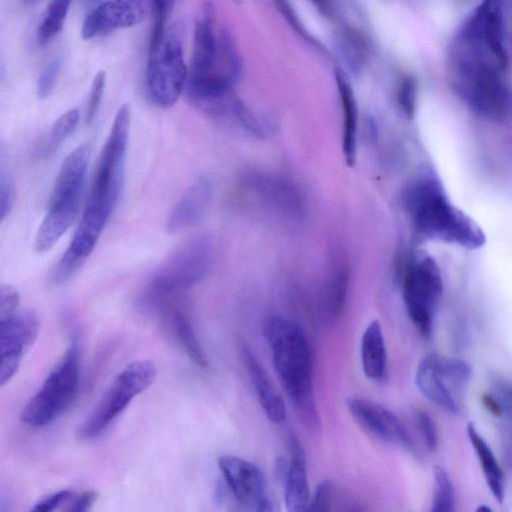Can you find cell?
I'll list each match as a JSON object with an SVG mask.
<instances>
[{
	"label": "cell",
	"mask_w": 512,
	"mask_h": 512,
	"mask_svg": "<svg viewBox=\"0 0 512 512\" xmlns=\"http://www.w3.org/2000/svg\"><path fill=\"white\" fill-rule=\"evenodd\" d=\"M279 380L303 423L312 431L321 422L313 395V364L309 343L302 330L281 316H270L263 327Z\"/></svg>",
	"instance_id": "6da1fadb"
},
{
	"label": "cell",
	"mask_w": 512,
	"mask_h": 512,
	"mask_svg": "<svg viewBox=\"0 0 512 512\" xmlns=\"http://www.w3.org/2000/svg\"><path fill=\"white\" fill-rule=\"evenodd\" d=\"M129 129L130 108L123 104L102 149L87 204L74 234L85 245L96 246L119 200L125 178Z\"/></svg>",
	"instance_id": "7a4b0ae2"
},
{
	"label": "cell",
	"mask_w": 512,
	"mask_h": 512,
	"mask_svg": "<svg viewBox=\"0 0 512 512\" xmlns=\"http://www.w3.org/2000/svg\"><path fill=\"white\" fill-rule=\"evenodd\" d=\"M453 81L458 93L475 111L503 118L510 104L504 72L489 55L453 41L450 48Z\"/></svg>",
	"instance_id": "3957f363"
},
{
	"label": "cell",
	"mask_w": 512,
	"mask_h": 512,
	"mask_svg": "<svg viewBox=\"0 0 512 512\" xmlns=\"http://www.w3.org/2000/svg\"><path fill=\"white\" fill-rule=\"evenodd\" d=\"M405 204L417 230L429 237L476 249L485 236L479 226L446 198L440 185L424 180L407 192Z\"/></svg>",
	"instance_id": "277c9868"
},
{
	"label": "cell",
	"mask_w": 512,
	"mask_h": 512,
	"mask_svg": "<svg viewBox=\"0 0 512 512\" xmlns=\"http://www.w3.org/2000/svg\"><path fill=\"white\" fill-rule=\"evenodd\" d=\"M212 256V241L207 235L186 240L160 264L139 294L138 306L155 312L167 301L181 296L207 274Z\"/></svg>",
	"instance_id": "5b68a950"
},
{
	"label": "cell",
	"mask_w": 512,
	"mask_h": 512,
	"mask_svg": "<svg viewBox=\"0 0 512 512\" xmlns=\"http://www.w3.org/2000/svg\"><path fill=\"white\" fill-rule=\"evenodd\" d=\"M89 160V147L81 145L63 161L51 193L48 210L40 224L35 249L49 251L75 219L84 186Z\"/></svg>",
	"instance_id": "8992f818"
},
{
	"label": "cell",
	"mask_w": 512,
	"mask_h": 512,
	"mask_svg": "<svg viewBox=\"0 0 512 512\" xmlns=\"http://www.w3.org/2000/svg\"><path fill=\"white\" fill-rule=\"evenodd\" d=\"M471 377V366L463 359L430 353L419 362L415 383L428 400L447 412L462 415L464 392Z\"/></svg>",
	"instance_id": "52a82bcc"
},
{
	"label": "cell",
	"mask_w": 512,
	"mask_h": 512,
	"mask_svg": "<svg viewBox=\"0 0 512 512\" xmlns=\"http://www.w3.org/2000/svg\"><path fill=\"white\" fill-rule=\"evenodd\" d=\"M79 385V350L72 342L37 393L24 406L20 420L32 427L54 421L72 402Z\"/></svg>",
	"instance_id": "ba28073f"
},
{
	"label": "cell",
	"mask_w": 512,
	"mask_h": 512,
	"mask_svg": "<svg viewBox=\"0 0 512 512\" xmlns=\"http://www.w3.org/2000/svg\"><path fill=\"white\" fill-rule=\"evenodd\" d=\"M156 374L155 365L148 360L134 361L125 367L82 422L77 431L78 438L87 440L99 436L122 413L134 397L153 383Z\"/></svg>",
	"instance_id": "9c48e42d"
},
{
	"label": "cell",
	"mask_w": 512,
	"mask_h": 512,
	"mask_svg": "<svg viewBox=\"0 0 512 512\" xmlns=\"http://www.w3.org/2000/svg\"><path fill=\"white\" fill-rule=\"evenodd\" d=\"M182 47V30L173 25L167 28L159 45L148 51L147 93L159 107L173 106L183 91L188 71Z\"/></svg>",
	"instance_id": "30bf717a"
},
{
	"label": "cell",
	"mask_w": 512,
	"mask_h": 512,
	"mask_svg": "<svg viewBox=\"0 0 512 512\" xmlns=\"http://www.w3.org/2000/svg\"><path fill=\"white\" fill-rule=\"evenodd\" d=\"M402 292L411 322L422 337L430 338L443 292L441 274L435 261L421 257L409 264L403 277Z\"/></svg>",
	"instance_id": "8fae6325"
},
{
	"label": "cell",
	"mask_w": 512,
	"mask_h": 512,
	"mask_svg": "<svg viewBox=\"0 0 512 512\" xmlns=\"http://www.w3.org/2000/svg\"><path fill=\"white\" fill-rule=\"evenodd\" d=\"M504 0H482L464 21L455 39L488 53L505 71L509 66L504 41Z\"/></svg>",
	"instance_id": "7c38bea8"
},
{
	"label": "cell",
	"mask_w": 512,
	"mask_h": 512,
	"mask_svg": "<svg viewBox=\"0 0 512 512\" xmlns=\"http://www.w3.org/2000/svg\"><path fill=\"white\" fill-rule=\"evenodd\" d=\"M218 467L241 505L253 511H272L264 475L255 464L237 456L223 455L218 458Z\"/></svg>",
	"instance_id": "4fadbf2b"
},
{
	"label": "cell",
	"mask_w": 512,
	"mask_h": 512,
	"mask_svg": "<svg viewBox=\"0 0 512 512\" xmlns=\"http://www.w3.org/2000/svg\"><path fill=\"white\" fill-rule=\"evenodd\" d=\"M39 330L37 316L28 311L0 320V383L5 385L17 372L24 352Z\"/></svg>",
	"instance_id": "5bb4252c"
},
{
	"label": "cell",
	"mask_w": 512,
	"mask_h": 512,
	"mask_svg": "<svg viewBox=\"0 0 512 512\" xmlns=\"http://www.w3.org/2000/svg\"><path fill=\"white\" fill-rule=\"evenodd\" d=\"M346 405L354 419L366 431L385 442L414 451L412 437L392 411L379 403L358 397L348 398Z\"/></svg>",
	"instance_id": "9a60e30c"
},
{
	"label": "cell",
	"mask_w": 512,
	"mask_h": 512,
	"mask_svg": "<svg viewBox=\"0 0 512 512\" xmlns=\"http://www.w3.org/2000/svg\"><path fill=\"white\" fill-rule=\"evenodd\" d=\"M147 11L146 0H109L93 9L83 22L81 35L89 40L140 23Z\"/></svg>",
	"instance_id": "2e32d148"
},
{
	"label": "cell",
	"mask_w": 512,
	"mask_h": 512,
	"mask_svg": "<svg viewBox=\"0 0 512 512\" xmlns=\"http://www.w3.org/2000/svg\"><path fill=\"white\" fill-rule=\"evenodd\" d=\"M289 460H280L277 471L284 486V504L290 512L308 509L310 496L304 448L293 433L287 439Z\"/></svg>",
	"instance_id": "e0dca14e"
},
{
	"label": "cell",
	"mask_w": 512,
	"mask_h": 512,
	"mask_svg": "<svg viewBox=\"0 0 512 512\" xmlns=\"http://www.w3.org/2000/svg\"><path fill=\"white\" fill-rule=\"evenodd\" d=\"M215 8L207 1L194 29L193 50L188 81L211 75L218 60V38L215 35Z\"/></svg>",
	"instance_id": "ac0fdd59"
},
{
	"label": "cell",
	"mask_w": 512,
	"mask_h": 512,
	"mask_svg": "<svg viewBox=\"0 0 512 512\" xmlns=\"http://www.w3.org/2000/svg\"><path fill=\"white\" fill-rule=\"evenodd\" d=\"M240 355L265 415L275 424L282 423L286 417L285 404L264 367L254 352L246 345L241 346Z\"/></svg>",
	"instance_id": "d6986e66"
},
{
	"label": "cell",
	"mask_w": 512,
	"mask_h": 512,
	"mask_svg": "<svg viewBox=\"0 0 512 512\" xmlns=\"http://www.w3.org/2000/svg\"><path fill=\"white\" fill-rule=\"evenodd\" d=\"M211 191V184L205 178L198 179L188 187L166 220L167 230L175 233L197 224L206 213Z\"/></svg>",
	"instance_id": "ffe728a7"
},
{
	"label": "cell",
	"mask_w": 512,
	"mask_h": 512,
	"mask_svg": "<svg viewBox=\"0 0 512 512\" xmlns=\"http://www.w3.org/2000/svg\"><path fill=\"white\" fill-rule=\"evenodd\" d=\"M361 364L364 374L373 381H382L387 372V354L383 331L378 321L366 327L360 346Z\"/></svg>",
	"instance_id": "44dd1931"
},
{
	"label": "cell",
	"mask_w": 512,
	"mask_h": 512,
	"mask_svg": "<svg viewBox=\"0 0 512 512\" xmlns=\"http://www.w3.org/2000/svg\"><path fill=\"white\" fill-rule=\"evenodd\" d=\"M160 313L168 319L178 343L191 361L201 368H206L208 365L206 355L181 305L180 299L169 304Z\"/></svg>",
	"instance_id": "7402d4cb"
},
{
	"label": "cell",
	"mask_w": 512,
	"mask_h": 512,
	"mask_svg": "<svg viewBox=\"0 0 512 512\" xmlns=\"http://www.w3.org/2000/svg\"><path fill=\"white\" fill-rule=\"evenodd\" d=\"M335 81L343 112V153L348 165H353L356 151L358 109L353 89L341 71H335Z\"/></svg>",
	"instance_id": "603a6c76"
},
{
	"label": "cell",
	"mask_w": 512,
	"mask_h": 512,
	"mask_svg": "<svg viewBox=\"0 0 512 512\" xmlns=\"http://www.w3.org/2000/svg\"><path fill=\"white\" fill-rule=\"evenodd\" d=\"M467 433L482 468L486 483L494 498L499 503H502L505 495L503 471L490 446L471 422L467 425Z\"/></svg>",
	"instance_id": "cb8c5ba5"
},
{
	"label": "cell",
	"mask_w": 512,
	"mask_h": 512,
	"mask_svg": "<svg viewBox=\"0 0 512 512\" xmlns=\"http://www.w3.org/2000/svg\"><path fill=\"white\" fill-rule=\"evenodd\" d=\"M336 42L340 54L352 71H360L368 62L370 45L356 29L349 26L340 28L337 32Z\"/></svg>",
	"instance_id": "d4e9b609"
},
{
	"label": "cell",
	"mask_w": 512,
	"mask_h": 512,
	"mask_svg": "<svg viewBox=\"0 0 512 512\" xmlns=\"http://www.w3.org/2000/svg\"><path fill=\"white\" fill-rule=\"evenodd\" d=\"M79 120L77 109H71L62 114L51 126L48 135L37 148L39 157L52 155L74 131Z\"/></svg>",
	"instance_id": "484cf974"
},
{
	"label": "cell",
	"mask_w": 512,
	"mask_h": 512,
	"mask_svg": "<svg viewBox=\"0 0 512 512\" xmlns=\"http://www.w3.org/2000/svg\"><path fill=\"white\" fill-rule=\"evenodd\" d=\"M70 4L71 0H50L37 33L39 45H46L62 30Z\"/></svg>",
	"instance_id": "4316f807"
},
{
	"label": "cell",
	"mask_w": 512,
	"mask_h": 512,
	"mask_svg": "<svg viewBox=\"0 0 512 512\" xmlns=\"http://www.w3.org/2000/svg\"><path fill=\"white\" fill-rule=\"evenodd\" d=\"M348 286L345 271H338L328 282L323 297V310L329 320H334L342 313Z\"/></svg>",
	"instance_id": "83f0119b"
},
{
	"label": "cell",
	"mask_w": 512,
	"mask_h": 512,
	"mask_svg": "<svg viewBox=\"0 0 512 512\" xmlns=\"http://www.w3.org/2000/svg\"><path fill=\"white\" fill-rule=\"evenodd\" d=\"M432 512H451L454 510V487L446 469L442 466L434 468Z\"/></svg>",
	"instance_id": "f1b7e54d"
},
{
	"label": "cell",
	"mask_w": 512,
	"mask_h": 512,
	"mask_svg": "<svg viewBox=\"0 0 512 512\" xmlns=\"http://www.w3.org/2000/svg\"><path fill=\"white\" fill-rule=\"evenodd\" d=\"M174 0H151L153 26L148 51L155 49L167 30L166 23L173 9Z\"/></svg>",
	"instance_id": "f546056e"
},
{
	"label": "cell",
	"mask_w": 512,
	"mask_h": 512,
	"mask_svg": "<svg viewBox=\"0 0 512 512\" xmlns=\"http://www.w3.org/2000/svg\"><path fill=\"white\" fill-rule=\"evenodd\" d=\"M273 3L290 27L311 45L326 52L320 42L306 30L289 0H273Z\"/></svg>",
	"instance_id": "4dcf8cb0"
},
{
	"label": "cell",
	"mask_w": 512,
	"mask_h": 512,
	"mask_svg": "<svg viewBox=\"0 0 512 512\" xmlns=\"http://www.w3.org/2000/svg\"><path fill=\"white\" fill-rule=\"evenodd\" d=\"M417 83L412 76H405L398 87L397 100L407 117H412L416 107Z\"/></svg>",
	"instance_id": "1f68e13d"
},
{
	"label": "cell",
	"mask_w": 512,
	"mask_h": 512,
	"mask_svg": "<svg viewBox=\"0 0 512 512\" xmlns=\"http://www.w3.org/2000/svg\"><path fill=\"white\" fill-rule=\"evenodd\" d=\"M106 85V74L99 71L92 82L89 99L87 103L85 121L90 124L98 113Z\"/></svg>",
	"instance_id": "d6a6232c"
},
{
	"label": "cell",
	"mask_w": 512,
	"mask_h": 512,
	"mask_svg": "<svg viewBox=\"0 0 512 512\" xmlns=\"http://www.w3.org/2000/svg\"><path fill=\"white\" fill-rule=\"evenodd\" d=\"M60 71V61H51L41 72L37 83V95L39 99L47 98L54 89Z\"/></svg>",
	"instance_id": "836d02e7"
},
{
	"label": "cell",
	"mask_w": 512,
	"mask_h": 512,
	"mask_svg": "<svg viewBox=\"0 0 512 512\" xmlns=\"http://www.w3.org/2000/svg\"><path fill=\"white\" fill-rule=\"evenodd\" d=\"M334 484L330 480L322 481L315 490L312 499L309 501V511H329L334 495Z\"/></svg>",
	"instance_id": "e575fe53"
},
{
	"label": "cell",
	"mask_w": 512,
	"mask_h": 512,
	"mask_svg": "<svg viewBox=\"0 0 512 512\" xmlns=\"http://www.w3.org/2000/svg\"><path fill=\"white\" fill-rule=\"evenodd\" d=\"M20 296L16 288L9 284L0 286V320L12 317L17 313Z\"/></svg>",
	"instance_id": "d590c367"
},
{
	"label": "cell",
	"mask_w": 512,
	"mask_h": 512,
	"mask_svg": "<svg viewBox=\"0 0 512 512\" xmlns=\"http://www.w3.org/2000/svg\"><path fill=\"white\" fill-rule=\"evenodd\" d=\"M417 425L429 450H434L439 441L438 431L434 420L424 411H419L416 415Z\"/></svg>",
	"instance_id": "8d00e7d4"
},
{
	"label": "cell",
	"mask_w": 512,
	"mask_h": 512,
	"mask_svg": "<svg viewBox=\"0 0 512 512\" xmlns=\"http://www.w3.org/2000/svg\"><path fill=\"white\" fill-rule=\"evenodd\" d=\"M75 492L71 490H60L58 492H55L46 498L42 499L38 503L35 504V506L31 509L32 511L37 512H50L55 510L58 506L69 502L72 500L75 496Z\"/></svg>",
	"instance_id": "74e56055"
},
{
	"label": "cell",
	"mask_w": 512,
	"mask_h": 512,
	"mask_svg": "<svg viewBox=\"0 0 512 512\" xmlns=\"http://www.w3.org/2000/svg\"><path fill=\"white\" fill-rule=\"evenodd\" d=\"M13 205V183L8 174L0 175V220L3 221L10 213Z\"/></svg>",
	"instance_id": "f35d334b"
},
{
	"label": "cell",
	"mask_w": 512,
	"mask_h": 512,
	"mask_svg": "<svg viewBox=\"0 0 512 512\" xmlns=\"http://www.w3.org/2000/svg\"><path fill=\"white\" fill-rule=\"evenodd\" d=\"M493 394L500 402L504 415L512 419V382L506 379H497L494 383Z\"/></svg>",
	"instance_id": "ab89813d"
},
{
	"label": "cell",
	"mask_w": 512,
	"mask_h": 512,
	"mask_svg": "<svg viewBox=\"0 0 512 512\" xmlns=\"http://www.w3.org/2000/svg\"><path fill=\"white\" fill-rule=\"evenodd\" d=\"M96 499V493L92 490H87L79 495H75L72 502L69 504L68 511L84 512L90 509Z\"/></svg>",
	"instance_id": "60d3db41"
},
{
	"label": "cell",
	"mask_w": 512,
	"mask_h": 512,
	"mask_svg": "<svg viewBox=\"0 0 512 512\" xmlns=\"http://www.w3.org/2000/svg\"><path fill=\"white\" fill-rule=\"evenodd\" d=\"M481 402L483 406L494 416L502 417L504 415L503 408L498 399L490 393L481 395Z\"/></svg>",
	"instance_id": "b9f144b4"
},
{
	"label": "cell",
	"mask_w": 512,
	"mask_h": 512,
	"mask_svg": "<svg viewBox=\"0 0 512 512\" xmlns=\"http://www.w3.org/2000/svg\"><path fill=\"white\" fill-rule=\"evenodd\" d=\"M323 15L331 14V4L329 0H309Z\"/></svg>",
	"instance_id": "7bdbcfd3"
},
{
	"label": "cell",
	"mask_w": 512,
	"mask_h": 512,
	"mask_svg": "<svg viewBox=\"0 0 512 512\" xmlns=\"http://www.w3.org/2000/svg\"><path fill=\"white\" fill-rule=\"evenodd\" d=\"M478 511H490L491 509L488 507V506H485L484 504L483 505H480L477 509Z\"/></svg>",
	"instance_id": "ee69618b"
},
{
	"label": "cell",
	"mask_w": 512,
	"mask_h": 512,
	"mask_svg": "<svg viewBox=\"0 0 512 512\" xmlns=\"http://www.w3.org/2000/svg\"><path fill=\"white\" fill-rule=\"evenodd\" d=\"M233 1H234V2H236V3H239V2H241L242 0H233Z\"/></svg>",
	"instance_id": "f6af8a7d"
},
{
	"label": "cell",
	"mask_w": 512,
	"mask_h": 512,
	"mask_svg": "<svg viewBox=\"0 0 512 512\" xmlns=\"http://www.w3.org/2000/svg\"><path fill=\"white\" fill-rule=\"evenodd\" d=\"M511 459H512V456H511Z\"/></svg>",
	"instance_id": "bcb514c9"
},
{
	"label": "cell",
	"mask_w": 512,
	"mask_h": 512,
	"mask_svg": "<svg viewBox=\"0 0 512 512\" xmlns=\"http://www.w3.org/2000/svg\"><path fill=\"white\" fill-rule=\"evenodd\" d=\"M91 1H93V0H91Z\"/></svg>",
	"instance_id": "7dc6e473"
}]
</instances>
